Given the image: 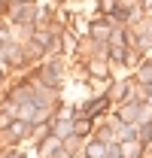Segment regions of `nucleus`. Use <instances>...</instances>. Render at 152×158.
Masks as SVG:
<instances>
[{
    "label": "nucleus",
    "mask_w": 152,
    "mask_h": 158,
    "mask_svg": "<svg viewBox=\"0 0 152 158\" xmlns=\"http://www.w3.org/2000/svg\"><path fill=\"white\" fill-rule=\"evenodd\" d=\"M27 137H31V122H27V118H19V116H12L9 125L0 131L3 146H19L21 140H27Z\"/></svg>",
    "instance_id": "nucleus-1"
},
{
    "label": "nucleus",
    "mask_w": 152,
    "mask_h": 158,
    "mask_svg": "<svg viewBox=\"0 0 152 158\" xmlns=\"http://www.w3.org/2000/svg\"><path fill=\"white\" fill-rule=\"evenodd\" d=\"M113 31H116V27H113V21L107 19V15H97V19L88 24V40L107 49V43H110V37H113Z\"/></svg>",
    "instance_id": "nucleus-2"
},
{
    "label": "nucleus",
    "mask_w": 152,
    "mask_h": 158,
    "mask_svg": "<svg viewBox=\"0 0 152 158\" xmlns=\"http://www.w3.org/2000/svg\"><path fill=\"white\" fill-rule=\"evenodd\" d=\"M110 106H113V100H110V94H97V98H91L79 113L73 110V118L76 116H88V118H100V116H107L110 113Z\"/></svg>",
    "instance_id": "nucleus-3"
},
{
    "label": "nucleus",
    "mask_w": 152,
    "mask_h": 158,
    "mask_svg": "<svg viewBox=\"0 0 152 158\" xmlns=\"http://www.w3.org/2000/svg\"><path fill=\"white\" fill-rule=\"evenodd\" d=\"M34 79H37L40 85L58 91V88H61V67H58V61H46V64L37 70V76H34Z\"/></svg>",
    "instance_id": "nucleus-4"
},
{
    "label": "nucleus",
    "mask_w": 152,
    "mask_h": 158,
    "mask_svg": "<svg viewBox=\"0 0 152 158\" xmlns=\"http://www.w3.org/2000/svg\"><path fill=\"white\" fill-rule=\"evenodd\" d=\"M82 152H85V158H107V143L97 137H85Z\"/></svg>",
    "instance_id": "nucleus-5"
},
{
    "label": "nucleus",
    "mask_w": 152,
    "mask_h": 158,
    "mask_svg": "<svg viewBox=\"0 0 152 158\" xmlns=\"http://www.w3.org/2000/svg\"><path fill=\"white\" fill-rule=\"evenodd\" d=\"M91 131H95V118H88V116H76L73 118V134L76 137H91Z\"/></svg>",
    "instance_id": "nucleus-6"
},
{
    "label": "nucleus",
    "mask_w": 152,
    "mask_h": 158,
    "mask_svg": "<svg viewBox=\"0 0 152 158\" xmlns=\"http://www.w3.org/2000/svg\"><path fill=\"white\" fill-rule=\"evenodd\" d=\"M134 82H137V85H143V88H152V61H143V64L137 67Z\"/></svg>",
    "instance_id": "nucleus-7"
},
{
    "label": "nucleus",
    "mask_w": 152,
    "mask_h": 158,
    "mask_svg": "<svg viewBox=\"0 0 152 158\" xmlns=\"http://www.w3.org/2000/svg\"><path fill=\"white\" fill-rule=\"evenodd\" d=\"M88 73H91V76H103V79H110L107 61H88Z\"/></svg>",
    "instance_id": "nucleus-8"
},
{
    "label": "nucleus",
    "mask_w": 152,
    "mask_h": 158,
    "mask_svg": "<svg viewBox=\"0 0 152 158\" xmlns=\"http://www.w3.org/2000/svg\"><path fill=\"white\" fill-rule=\"evenodd\" d=\"M116 6H119V0H97V15H113L116 12Z\"/></svg>",
    "instance_id": "nucleus-9"
},
{
    "label": "nucleus",
    "mask_w": 152,
    "mask_h": 158,
    "mask_svg": "<svg viewBox=\"0 0 152 158\" xmlns=\"http://www.w3.org/2000/svg\"><path fill=\"white\" fill-rule=\"evenodd\" d=\"M9 3H15V6H21V3H37V0H9Z\"/></svg>",
    "instance_id": "nucleus-10"
},
{
    "label": "nucleus",
    "mask_w": 152,
    "mask_h": 158,
    "mask_svg": "<svg viewBox=\"0 0 152 158\" xmlns=\"http://www.w3.org/2000/svg\"><path fill=\"white\" fill-rule=\"evenodd\" d=\"M140 3H143V9H146V12H149V6H152V0H140Z\"/></svg>",
    "instance_id": "nucleus-11"
},
{
    "label": "nucleus",
    "mask_w": 152,
    "mask_h": 158,
    "mask_svg": "<svg viewBox=\"0 0 152 158\" xmlns=\"http://www.w3.org/2000/svg\"><path fill=\"white\" fill-rule=\"evenodd\" d=\"M6 6H9V0H0V12H3V9H6Z\"/></svg>",
    "instance_id": "nucleus-12"
},
{
    "label": "nucleus",
    "mask_w": 152,
    "mask_h": 158,
    "mask_svg": "<svg viewBox=\"0 0 152 158\" xmlns=\"http://www.w3.org/2000/svg\"><path fill=\"white\" fill-rule=\"evenodd\" d=\"M3 46H6V40H3V37H0V52H3Z\"/></svg>",
    "instance_id": "nucleus-13"
},
{
    "label": "nucleus",
    "mask_w": 152,
    "mask_h": 158,
    "mask_svg": "<svg viewBox=\"0 0 152 158\" xmlns=\"http://www.w3.org/2000/svg\"><path fill=\"white\" fill-rule=\"evenodd\" d=\"M3 76H6V73H3V70H0V85H3Z\"/></svg>",
    "instance_id": "nucleus-14"
}]
</instances>
